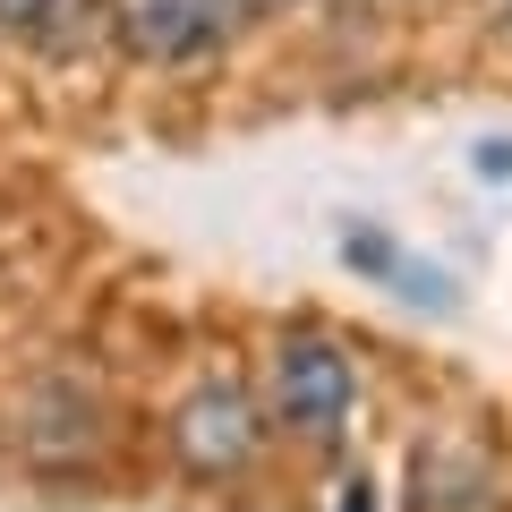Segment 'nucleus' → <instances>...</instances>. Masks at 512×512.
Segmentation results:
<instances>
[{
    "label": "nucleus",
    "instance_id": "obj_1",
    "mask_svg": "<svg viewBox=\"0 0 512 512\" xmlns=\"http://www.w3.org/2000/svg\"><path fill=\"white\" fill-rule=\"evenodd\" d=\"M265 419L291 427L299 444H342L350 419H359V350L342 342L333 325H316V316H299V325H282L274 342H265Z\"/></svg>",
    "mask_w": 512,
    "mask_h": 512
},
{
    "label": "nucleus",
    "instance_id": "obj_2",
    "mask_svg": "<svg viewBox=\"0 0 512 512\" xmlns=\"http://www.w3.org/2000/svg\"><path fill=\"white\" fill-rule=\"evenodd\" d=\"M248 35V0H103V52L137 77H197Z\"/></svg>",
    "mask_w": 512,
    "mask_h": 512
},
{
    "label": "nucleus",
    "instance_id": "obj_3",
    "mask_svg": "<svg viewBox=\"0 0 512 512\" xmlns=\"http://www.w3.org/2000/svg\"><path fill=\"white\" fill-rule=\"evenodd\" d=\"M265 444H274V419H265V393H256L248 376H197L180 384V402H171L163 419V453L180 478H197V487H239V478L265 461Z\"/></svg>",
    "mask_w": 512,
    "mask_h": 512
},
{
    "label": "nucleus",
    "instance_id": "obj_4",
    "mask_svg": "<svg viewBox=\"0 0 512 512\" xmlns=\"http://www.w3.org/2000/svg\"><path fill=\"white\" fill-rule=\"evenodd\" d=\"M9 444L26 453V470L69 478V470H103L111 461V402L103 384L77 376V367H43L18 384V410H9Z\"/></svg>",
    "mask_w": 512,
    "mask_h": 512
},
{
    "label": "nucleus",
    "instance_id": "obj_5",
    "mask_svg": "<svg viewBox=\"0 0 512 512\" xmlns=\"http://www.w3.org/2000/svg\"><path fill=\"white\" fill-rule=\"evenodd\" d=\"M410 512H495L504 504V470H495L487 444L470 436H427L410 453Z\"/></svg>",
    "mask_w": 512,
    "mask_h": 512
},
{
    "label": "nucleus",
    "instance_id": "obj_6",
    "mask_svg": "<svg viewBox=\"0 0 512 512\" xmlns=\"http://www.w3.org/2000/svg\"><path fill=\"white\" fill-rule=\"evenodd\" d=\"M342 265H350V274H367L376 291H393L402 308H419V316H444V308H453V274L419 265L402 239L367 231V222H350V231H342Z\"/></svg>",
    "mask_w": 512,
    "mask_h": 512
},
{
    "label": "nucleus",
    "instance_id": "obj_7",
    "mask_svg": "<svg viewBox=\"0 0 512 512\" xmlns=\"http://www.w3.org/2000/svg\"><path fill=\"white\" fill-rule=\"evenodd\" d=\"M0 43L26 60H77L103 43V0H0Z\"/></svg>",
    "mask_w": 512,
    "mask_h": 512
},
{
    "label": "nucleus",
    "instance_id": "obj_8",
    "mask_svg": "<svg viewBox=\"0 0 512 512\" xmlns=\"http://www.w3.org/2000/svg\"><path fill=\"white\" fill-rule=\"evenodd\" d=\"M299 9H316V0H248V18L265 26V18H299Z\"/></svg>",
    "mask_w": 512,
    "mask_h": 512
},
{
    "label": "nucleus",
    "instance_id": "obj_9",
    "mask_svg": "<svg viewBox=\"0 0 512 512\" xmlns=\"http://www.w3.org/2000/svg\"><path fill=\"white\" fill-rule=\"evenodd\" d=\"M333 512H376V487H367V478H350V487H342V504H333Z\"/></svg>",
    "mask_w": 512,
    "mask_h": 512
},
{
    "label": "nucleus",
    "instance_id": "obj_10",
    "mask_svg": "<svg viewBox=\"0 0 512 512\" xmlns=\"http://www.w3.org/2000/svg\"><path fill=\"white\" fill-rule=\"evenodd\" d=\"M478 163H487V171H512V146H478Z\"/></svg>",
    "mask_w": 512,
    "mask_h": 512
},
{
    "label": "nucleus",
    "instance_id": "obj_11",
    "mask_svg": "<svg viewBox=\"0 0 512 512\" xmlns=\"http://www.w3.org/2000/svg\"><path fill=\"white\" fill-rule=\"evenodd\" d=\"M487 18H495V26H504V35H512V0H487Z\"/></svg>",
    "mask_w": 512,
    "mask_h": 512
},
{
    "label": "nucleus",
    "instance_id": "obj_12",
    "mask_svg": "<svg viewBox=\"0 0 512 512\" xmlns=\"http://www.w3.org/2000/svg\"><path fill=\"white\" fill-rule=\"evenodd\" d=\"M393 9H436V0H393Z\"/></svg>",
    "mask_w": 512,
    "mask_h": 512
}]
</instances>
